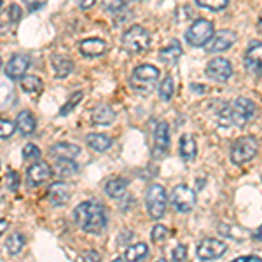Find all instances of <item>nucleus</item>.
<instances>
[{
  "label": "nucleus",
  "instance_id": "1",
  "mask_svg": "<svg viewBox=\"0 0 262 262\" xmlns=\"http://www.w3.org/2000/svg\"><path fill=\"white\" fill-rule=\"evenodd\" d=\"M74 221L82 231L91 232V234H100L107 226V215H105L103 206L95 201H84L75 208Z\"/></svg>",
  "mask_w": 262,
  "mask_h": 262
},
{
  "label": "nucleus",
  "instance_id": "2",
  "mask_svg": "<svg viewBox=\"0 0 262 262\" xmlns=\"http://www.w3.org/2000/svg\"><path fill=\"white\" fill-rule=\"evenodd\" d=\"M150 46V35L140 25H133L122 35V49L129 54H138L147 51Z\"/></svg>",
  "mask_w": 262,
  "mask_h": 262
},
{
  "label": "nucleus",
  "instance_id": "3",
  "mask_svg": "<svg viewBox=\"0 0 262 262\" xmlns=\"http://www.w3.org/2000/svg\"><path fill=\"white\" fill-rule=\"evenodd\" d=\"M159 79V70L152 65H140L133 70L131 74V88L135 91H138L140 95H147L154 90L156 82Z\"/></svg>",
  "mask_w": 262,
  "mask_h": 262
},
{
  "label": "nucleus",
  "instance_id": "4",
  "mask_svg": "<svg viewBox=\"0 0 262 262\" xmlns=\"http://www.w3.org/2000/svg\"><path fill=\"white\" fill-rule=\"evenodd\" d=\"M259 149V142L255 137H243L238 138L231 147V161L234 164H245L252 161Z\"/></svg>",
  "mask_w": 262,
  "mask_h": 262
},
{
  "label": "nucleus",
  "instance_id": "5",
  "mask_svg": "<svg viewBox=\"0 0 262 262\" xmlns=\"http://www.w3.org/2000/svg\"><path fill=\"white\" fill-rule=\"evenodd\" d=\"M145 203H147V212L152 219H161L164 212H166V205H168V198H166V191L161 184H152L149 189H147V196H145Z\"/></svg>",
  "mask_w": 262,
  "mask_h": 262
},
{
  "label": "nucleus",
  "instance_id": "6",
  "mask_svg": "<svg viewBox=\"0 0 262 262\" xmlns=\"http://www.w3.org/2000/svg\"><path fill=\"white\" fill-rule=\"evenodd\" d=\"M213 37V25L208 19H198L191 25V28L185 33V39L194 48H201V46L208 44Z\"/></svg>",
  "mask_w": 262,
  "mask_h": 262
},
{
  "label": "nucleus",
  "instance_id": "7",
  "mask_svg": "<svg viewBox=\"0 0 262 262\" xmlns=\"http://www.w3.org/2000/svg\"><path fill=\"white\" fill-rule=\"evenodd\" d=\"M170 200H171L173 208H175L177 212L187 213V212H191L194 208V205H196V192H194L189 185L180 184L171 191Z\"/></svg>",
  "mask_w": 262,
  "mask_h": 262
},
{
  "label": "nucleus",
  "instance_id": "8",
  "mask_svg": "<svg viewBox=\"0 0 262 262\" xmlns=\"http://www.w3.org/2000/svg\"><path fill=\"white\" fill-rule=\"evenodd\" d=\"M232 124L245 126L257 114V105L250 98H238L231 105Z\"/></svg>",
  "mask_w": 262,
  "mask_h": 262
},
{
  "label": "nucleus",
  "instance_id": "9",
  "mask_svg": "<svg viewBox=\"0 0 262 262\" xmlns=\"http://www.w3.org/2000/svg\"><path fill=\"white\" fill-rule=\"evenodd\" d=\"M206 75L215 82H227L232 75V65L226 58H213L206 65Z\"/></svg>",
  "mask_w": 262,
  "mask_h": 262
},
{
  "label": "nucleus",
  "instance_id": "10",
  "mask_svg": "<svg viewBox=\"0 0 262 262\" xmlns=\"http://www.w3.org/2000/svg\"><path fill=\"white\" fill-rule=\"evenodd\" d=\"M226 250L227 247L224 242L215 238H208V239H203L200 247H198V257L203 260H215L219 257H222Z\"/></svg>",
  "mask_w": 262,
  "mask_h": 262
},
{
  "label": "nucleus",
  "instance_id": "11",
  "mask_svg": "<svg viewBox=\"0 0 262 262\" xmlns=\"http://www.w3.org/2000/svg\"><path fill=\"white\" fill-rule=\"evenodd\" d=\"M170 149V129L164 121H159L154 129V154L164 156Z\"/></svg>",
  "mask_w": 262,
  "mask_h": 262
},
{
  "label": "nucleus",
  "instance_id": "12",
  "mask_svg": "<svg viewBox=\"0 0 262 262\" xmlns=\"http://www.w3.org/2000/svg\"><path fill=\"white\" fill-rule=\"evenodd\" d=\"M236 35L231 30H221L212 37V40L208 42V53H222L227 51L234 44Z\"/></svg>",
  "mask_w": 262,
  "mask_h": 262
},
{
  "label": "nucleus",
  "instance_id": "13",
  "mask_svg": "<svg viewBox=\"0 0 262 262\" xmlns=\"http://www.w3.org/2000/svg\"><path fill=\"white\" fill-rule=\"evenodd\" d=\"M245 67L255 75H262V42L248 48L245 54Z\"/></svg>",
  "mask_w": 262,
  "mask_h": 262
},
{
  "label": "nucleus",
  "instance_id": "14",
  "mask_svg": "<svg viewBox=\"0 0 262 262\" xmlns=\"http://www.w3.org/2000/svg\"><path fill=\"white\" fill-rule=\"evenodd\" d=\"M108 49L107 42L101 40V39H86L79 44V51H81L82 56H88V58H96V56H101L105 54Z\"/></svg>",
  "mask_w": 262,
  "mask_h": 262
},
{
  "label": "nucleus",
  "instance_id": "15",
  "mask_svg": "<svg viewBox=\"0 0 262 262\" xmlns=\"http://www.w3.org/2000/svg\"><path fill=\"white\" fill-rule=\"evenodd\" d=\"M28 60L25 56H21V54H16V56H12L9 61H7L6 65V75L12 81H16V79H21L25 77V72L28 70Z\"/></svg>",
  "mask_w": 262,
  "mask_h": 262
},
{
  "label": "nucleus",
  "instance_id": "16",
  "mask_svg": "<svg viewBox=\"0 0 262 262\" xmlns=\"http://www.w3.org/2000/svg\"><path fill=\"white\" fill-rule=\"evenodd\" d=\"M51 173L53 170L49 168V164L46 163H33L27 171V177H28V184L30 185H40L44 184L46 180H49Z\"/></svg>",
  "mask_w": 262,
  "mask_h": 262
},
{
  "label": "nucleus",
  "instance_id": "17",
  "mask_svg": "<svg viewBox=\"0 0 262 262\" xmlns=\"http://www.w3.org/2000/svg\"><path fill=\"white\" fill-rule=\"evenodd\" d=\"M70 198V191H69V185L63 184V182H54L53 185L49 187V192H48V200L51 205L54 206H61L69 201Z\"/></svg>",
  "mask_w": 262,
  "mask_h": 262
},
{
  "label": "nucleus",
  "instance_id": "18",
  "mask_svg": "<svg viewBox=\"0 0 262 262\" xmlns=\"http://www.w3.org/2000/svg\"><path fill=\"white\" fill-rule=\"evenodd\" d=\"M51 154L58 159H75L81 154V149H79L77 145H74V143L60 142V143H56V145H53Z\"/></svg>",
  "mask_w": 262,
  "mask_h": 262
},
{
  "label": "nucleus",
  "instance_id": "19",
  "mask_svg": "<svg viewBox=\"0 0 262 262\" xmlns=\"http://www.w3.org/2000/svg\"><path fill=\"white\" fill-rule=\"evenodd\" d=\"M16 126H18L19 133L23 135V137H30V135L35 131L37 128V122H35V117L32 116L28 111H23L18 114V117H16Z\"/></svg>",
  "mask_w": 262,
  "mask_h": 262
},
{
  "label": "nucleus",
  "instance_id": "20",
  "mask_svg": "<svg viewBox=\"0 0 262 262\" xmlns=\"http://www.w3.org/2000/svg\"><path fill=\"white\" fill-rule=\"evenodd\" d=\"M180 56H182V46L177 39L171 40L170 44H168L164 49H161V53H159V60H161L163 63H166V65H173V63H177Z\"/></svg>",
  "mask_w": 262,
  "mask_h": 262
},
{
  "label": "nucleus",
  "instance_id": "21",
  "mask_svg": "<svg viewBox=\"0 0 262 262\" xmlns=\"http://www.w3.org/2000/svg\"><path fill=\"white\" fill-rule=\"evenodd\" d=\"M114 119H116V114H114V111L108 105H100V107H96L95 111L91 112L93 124L107 126V124H112Z\"/></svg>",
  "mask_w": 262,
  "mask_h": 262
},
{
  "label": "nucleus",
  "instance_id": "22",
  "mask_svg": "<svg viewBox=\"0 0 262 262\" xmlns=\"http://www.w3.org/2000/svg\"><path fill=\"white\" fill-rule=\"evenodd\" d=\"M180 156L185 163H191L196 158V140L192 135L184 133L180 137Z\"/></svg>",
  "mask_w": 262,
  "mask_h": 262
},
{
  "label": "nucleus",
  "instance_id": "23",
  "mask_svg": "<svg viewBox=\"0 0 262 262\" xmlns=\"http://www.w3.org/2000/svg\"><path fill=\"white\" fill-rule=\"evenodd\" d=\"M86 142H88V145L96 152H105L111 149V145H112V138L108 137V135H101V133L88 135Z\"/></svg>",
  "mask_w": 262,
  "mask_h": 262
},
{
  "label": "nucleus",
  "instance_id": "24",
  "mask_svg": "<svg viewBox=\"0 0 262 262\" xmlns=\"http://www.w3.org/2000/svg\"><path fill=\"white\" fill-rule=\"evenodd\" d=\"M54 173L58 177H72L77 173V164L74 163V159H58V163L54 164Z\"/></svg>",
  "mask_w": 262,
  "mask_h": 262
},
{
  "label": "nucleus",
  "instance_id": "25",
  "mask_svg": "<svg viewBox=\"0 0 262 262\" xmlns=\"http://www.w3.org/2000/svg\"><path fill=\"white\" fill-rule=\"evenodd\" d=\"M105 192H107V196L114 198V200H117V198L124 196L126 192V180L122 179H111L105 184Z\"/></svg>",
  "mask_w": 262,
  "mask_h": 262
},
{
  "label": "nucleus",
  "instance_id": "26",
  "mask_svg": "<svg viewBox=\"0 0 262 262\" xmlns=\"http://www.w3.org/2000/svg\"><path fill=\"white\" fill-rule=\"evenodd\" d=\"M149 255V247L145 243H137L131 245L128 250L124 252V259L126 260H142Z\"/></svg>",
  "mask_w": 262,
  "mask_h": 262
},
{
  "label": "nucleus",
  "instance_id": "27",
  "mask_svg": "<svg viewBox=\"0 0 262 262\" xmlns=\"http://www.w3.org/2000/svg\"><path fill=\"white\" fill-rule=\"evenodd\" d=\"M25 247V238L21 232H12L9 238L6 239V248L11 255H18Z\"/></svg>",
  "mask_w": 262,
  "mask_h": 262
},
{
  "label": "nucleus",
  "instance_id": "28",
  "mask_svg": "<svg viewBox=\"0 0 262 262\" xmlns=\"http://www.w3.org/2000/svg\"><path fill=\"white\" fill-rule=\"evenodd\" d=\"M72 69H74V65H72V61L69 58H54V74H56L58 79H65L70 75Z\"/></svg>",
  "mask_w": 262,
  "mask_h": 262
},
{
  "label": "nucleus",
  "instance_id": "29",
  "mask_svg": "<svg viewBox=\"0 0 262 262\" xmlns=\"http://www.w3.org/2000/svg\"><path fill=\"white\" fill-rule=\"evenodd\" d=\"M42 88V82L39 77H35V75H27V77H21V90L25 93H37Z\"/></svg>",
  "mask_w": 262,
  "mask_h": 262
},
{
  "label": "nucleus",
  "instance_id": "30",
  "mask_svg": "<svg viewBox=\"0 0 262 262\" xmlns=\"http://www.w3.org/2000/svg\"><path fill=\"white\" fill-rule=\"evenodd\" d=\"M173 93H175V82H173L171 75H166V77L163 79L161 86H159V98L168 101V100H171Z\"/></svg>",
  "mask_w": 262,
  "mask_h": 262
},
{
  "label": "nucleus",
  "instance_id": "31",
  "mask_svg": "<svg viewBox=\"0 0 262 262\" xmlns=\"http://www.w3.org/2000/svg\"><path fill=\"white\" fill-rule=\"evenodd\" d=\"M150 238H152V242H154L156 245H163L168 238H170V231H168L166 226H163V224H158V226L152 227Z\"/></svg>",
  "mask_w": 262,
  "mask_h": 262
},
{
  "label": "nucleus",
  "instance_id": "32",
  "mask_svg": "<svg viewBox=\"0 0 262 262\" xmlns=\"http://www.w3.org/2000/svg\"><path fill=\"white\" fill-rule=\"evenodd\" d=\"M82 91H77V93H74V95L70 96V100L67 101L65 105H63V107L60 108V116H67V114H70L72 111H74L75 107H77V103L79 101L82 100Z\"/></svg>",
  "mask_w": 262,
  "mask_h": 262
},
{
  "label": "nucleus",
  "instance_id": "33",
  "mask_svg": "<svg viewBox=\"0 0 262 262\" xmlns=\"http://www.w3.org/2000/svg\"><path fill=\"white\" fill-rule=\"evenodd\" d=\"M198 6L205 7L208 11H222L227 6V0H196Z\"/></svg>",
  "mask_w": 262,
  "mask_h": 262
},
{
  "label": "nucleus",
  "instance_id": "34",
  "mask_svg": "<svg viewBox=\"0 0 262 262\" xmlns=\"http://www.w3.org/2000/svg\"><path fill=\"white\" fill-rule=\"evenodd\" d=\"M16 128H18V126H16L14 122L7 121V119L0 121V135H2V140H7V138H11Z\"/></svg>",
  "mask_w": 262,
  "mask_h": 262
},
{
  "label": "nucleus",
  "instance_id": "35",
  "mask_svg": "<svg viewBox=\"0 0 262 262\" xmlns=\"http://www.w3.org/2000/svg\"><path fill=\"white\" fill-rule=\"evenodd\" d=\"M23 158L27 159V161H35V159H39V158H40L39 147H37L35 143H28V145H25V149H23Z\"/></svg>",
  "mask_w": 262,
  "mask_h": 262
},
{
  "label": "nucleus",
  "instance_id": "36",
  "mask_svg": "<svg viewBox=\"0 0 262 262\" xmlns=\"http://www.w3.org/2000/svg\"><path fill=\"white\" fill-rule=\"evenodd\" d=\"M219 124H221V126H231L232 124L231 107H224L222 111L219 112Z\"/></svg>",
  "mask_w": 262,
  "mask_h": 262
},
{
  "label": "nucleus",
  "instance_id": "37",
  "mask_svg": "<svg viewBox=\"0 0 262 262\" xmlns=\"http://www.w3.org/2000/svg\"><path fill=\"white\" fill-rule=\"evenodd\" d=\"M103 9L108 12H119L124 9V2L122 0H103Z\"/></svg>",
  "mask_w": 262,
  "mask_h": 262
},
{
  "label": "nucleus",
  "instance_id": "38",
  "mask_svg": "<svg viewBox=\"0 0 262 262\" xmlns=\"http://www.w3.org/2000/svg\"><path fill=\"white\" fill-rule=\"evenodd\" d=\"M6 185H7V189L9 191H16L18 189V185H19V177H18V173L16 171H7V175H6Z\"/></svg>",
  "mask_w": 262,
  "mask_h": 262
},
{
  "label": "nucleus",
  "instance_id": "39",
  "mask_svg": "<svg viewBox=\"0 0 262 262\" xmlns=\"http://www.w3.org/2000/svg\"><path fill=\"white\" fill-rule=\"evenodd\" d=\"M171 259L173 260H179V262L185 260V259H187V248H185L184 245H179V247H175V250H173V253H171Z\"/></svg>",
  "mask_w": 262,
  "mask_h": 262
},
{
  "label": "nucleus",
  "instance_id": "40",
  "mask_svg": "<svg viewBox=\"0 0 262 262\" xmlns=\"http://www.w3.org/2000/svg\"><path fill=\"white\" fill-rule=\"evenodd\" d=\"M9 18H11L12 23H18V21L21 19V9H19V6L12 4V6L9 7Z\"/></svg>",
  "mask_w": 262,
  "mask_h": 262
},
{
  "label": "nucleus",
  "instance_id": "41",
  "mask_svg": "<svg viewBox=\"0 0 262 262\" xmlns=\"http://www.w3.org/2000/svg\"><path fill=\"white\" fill-rule=\"evenodd\" d=\"M262 259L257 255H242V257H236L234 262H260Z\"/></svg>",
  "mask_w": 262,
  "mask_h": 262
},
{
  "label": "nucleus",
  "instance_id": "42",
  "mask_svg": "<svg viewBox=\"0 0 262 262\" xmlns=\"http://www.w3.org/2000/svg\"><path fill=\"white\" fill-rule=\"evenodd\" d=\"M81 260H100V253H96V252H86V253H82L81 257H79Z\"/></svg>",
  "mask_w": 262,
  "mask_h": 262
},
{
  "label": "nucleus",
  "instance_id": "43",
  "mask_svg": "<svg viewBox=\"0 0 262 262\" xmlns=\"http://www.w3.org/2000/svg\"><path fill=\"white\" fill-rule=\"evenodd\" d=\"M25 4H27L28 7H30L32 11H35L37 7H40L42 4H44V0H23Z\"/></svg>",
  "mask_w": 262,
  "mask_h": 262
},
{
  "label": "nucleus",
  "instance_id": "44",
  "mask_svg": "<svg viewBox=\"0 0 262 262\" xmlns=\"http://www.w3.org/2000/svg\"><path fill=\"white\" fill-rule=\"evenodd\" d=\"M95 4H96V0H81V2H79V6H81L82 11H88V9H91Z\"/></svg>",
  "mask_w": 262,
  "mask_h": 262
},
{
  "label": "nucleus",
  "instance_id": "45",
  "mask_svg": "<svg viewBox=\"0 0 262 262\" xmlns=\"http://www.w3.org/2000/svg\"><path fill=\"white\" fill-rule=\"evenodd\" d=\"M257 30H259V33L262 35V12H260V16H259V21H257Z\"/></svg>",
  "mask_w": 262,
  "mask_h": 262
},
{
  "label": "nucleus",
  "instance_id": "46",
  "mask_svg": "<svg viewBox=\"0 0 262 262\" xmlns=\"http://www.w3.org/2000/svg\"><path fill=\"white\" fill-rule=\"evenodd\" d=\"M192 90H194V91H201V93H203V91H205V86H196V84H192Z\"/></svg>",
  "mask_w": 262,
  "mask_h": 262
},
{
  "label": "nucleus",
  "instance_id": "47",
  "mask_svg": "<svg viewBox=\"0 0 262 262\" xmlns=\"http://www.w3.org/2000/svg\"><path fill=\"white\" fill-rule=\"evenodd\" d=\"M6 227H7V222H6V219H2V224H0V231H6Z\"/></svg>",
  "mask_w": 262,
  "mask_h": 262
},
{
  "label": "nucleus",
  "instance_id": "48",
  "mask_svg": "<svg viewBox=\"0 0 262 262\" xmlns=\"http://www.w3.org/2000/svg\"><path fill=\"white\" fill-rule=\"evenodd\" d=\"M255 239H259V242H262V227L259 231H257V234H255Z\"/></svg>",
  "mask_w": 262,
  "mask_h": 262
},
{
  "label": "nucleus",
  "instance_id": "49",
  "mask_svg": "<svg viewBox=\"0 0 262 262\" xmlns=\"http://www.w3.org/2000/svg\"><path fill=\"white\" fill-rule=\"evenodd\" d=\"M122 2H124V4H129V2H133V0H122Z\"/></svg>",
  "mask_w": 262,
  "mask_h": 262
}]
</instances>
